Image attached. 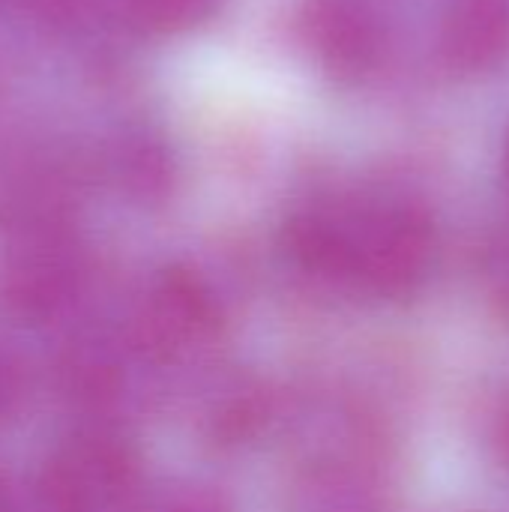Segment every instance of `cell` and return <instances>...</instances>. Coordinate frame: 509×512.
<instances>
[{"instance_id":"obj_1","label":"cell","mask_w":509,"mask_h":512,"mask_svg":"<svg viewBox=\"0 0 509 512\" xmlns=\"http://www.w3.org/2000/svg\"><path fill=\"white\" fill-rule=\"evenodd\" d=\"M6 507V492H3V483H0V512Z\"/></svg>"}]
</instances>
